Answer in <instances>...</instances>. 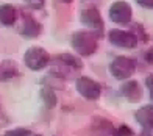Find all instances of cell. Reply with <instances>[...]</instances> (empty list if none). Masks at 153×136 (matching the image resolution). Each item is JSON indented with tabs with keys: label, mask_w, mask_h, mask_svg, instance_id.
I'll use <instances>...</instances> for the list:
<instances>
[{
	"label": "cell",
	"mask_w": 153,
	"mask_h": 136,
	"mask_svg": "<svg viewBox=\"0 0 153 136\" xmlns=\"http://www.w3.org/2000/svg\"><path fill=\"white\" fill-rule=\"evenodd\" d=\"M71 44L81 56H89L97 50V39L89 31H75L71 38Z\"/></svg>",
	"instance_id": "1"
},
{
	"label": "cell",
	"mask_w": 153,
	"mask_h": 136,
	"mask_svg": "<svg viewBox=\"0 0 153 136\" xmlns=\"http://www.w3.org/2000/svg\"><path fill=\"white\" fill-rule=\"evenodd\" d=\"M136 71V59L131 56H116L109 64V72L111 75L117 80H125L130 78Z\"/></svg>",
	"instance_id": "2"
},
{
	"label": "cell",
	"mask_w": 153,
	"mask_h": 136,
	"mask_svg": "<svg viewBox=\"0 0 153 136\" xmlns=\"http://www.w3.org/2000/svg\"><path fill=\"white\" fill-rule=\"evenodd\" d=\"M24 61L25 66L30 67L31 71H41L50 63V55L41 47H30L24 55Z\"/></svg>",
	"instance_id": "3"
},
{
	"label": "cell",
	"mask_w": 153,
	"mask_h": 136,
	"mask_svg": "<svg viewBox=\"0 0 153 136\" xmlns=\"http://www.w3.org/2000/svg\"><path fill=\"white\" fill-rule=\"evenodd\" d=\"M133 11H131L130 3H127L125 0H117L109 6V19L116 24H130Z\"/></svg>",
	"instance_id": "4"
},
{
	"label": "cell",
	"mask_w": 153,
	"mask_h": 136,
	"mask_svg": "<svg viewBox=\"0 0 153 136\" xmlns=\"http://www.w3.org/2000/svg\"><path fill=\"white\" fill-rule=\"evenodd\" d=\"M75 86H76V91L80 92V96H83L88 100H97L102 94V86L89 77H80L76 80Z\"/></svg>",
	"instance_id": "5"
},
{
	"label": "cell",
	"mask_w": 153,
	"mask_h": 136,
	"mask_svg": "<svg viewBox=\"0 0 153 136\" xmlns=\"http://www.w3.org/2000/svg\"><path fill=\"white\" fill-rule=\"evenodd\" d=\"M108 39L111 44L116 47H123V49H133L137 44V36L133 31H125V30H109Z\"/></svg>",
	"instance_id": "6"
},
{
	"label": "cell",
	"mask_w": 153,
	"mask_h": 136,
	"mask_svg": "<svg viewBox=\"0 0 153 136\" xmlns=\"http://www.w3.org/2000/svg\"><path fill=\"white\" fill-rule=\"evenodd\" d=\"M81 22L85 24L86 27H89V28H92L95 31H102L103 30V19H102V14L100 11L94 8V6H91V8H85L81 11Z\"/></svg>",
	"instance_id": "7"
},
{
	"label": "cell",
	"mask_w": 153,
	"mask_h": 136,
	"mask_svg": "<svg viewBox=\"0 0 153 136\" xmlns=\"http://www.w3.org/2000/svg\"><path fill=\"white\" fill-rule=\"evenodd\" d=\"M19 31L25 38H38L39 33L42 31V25L38 20H34L30 14L24 13V20H22V25H20Z\"/></svg>",
	"instance_id": "8"
},
{
	"label": "cell",
	"mask_w": 153,
	"mask_h": 136,
	"mask_svg": "<svg viewBox=\"0 0 153 136\" xmlns=\"http://www.w3.org/2000/svg\"><path fill=\"white\" fill-rule=\"evenodd\" d=\"M120 92L128 102H133V103L142 99V89H141V86H139V83L134 80L125 81L120 86Z\"/></svg>",
	"instance_id": "9"
},
{
	"label": "cell",
	"mask_w": 153,
	"mask_h": 136,
	"mask_svg": "<svg viewBox=\"0 0 153 136\" xmlns=\"http://www.w3.org/2000/svg\"><path fill=\"white\" fill-rule=\"evenodd\" d=\"M56 64H59L62 69H66L69 72H75V71H80L83 67V63L80 58H76L71 53H61V55L56 56Z\"/></svg>",
	"instance_id": "10"
},
{
	"label": "cell",
	"mask_w": 153,
	"mask_h": 136,
	"mask_svg": "<svg viewBox=\"0 0 153 136\" xmlns=\"http://www.w3.org/2000/svg\"><path fill=\"white\" fill-rule=\"evenodd\" d=\"M134 116L145 130H153V105H144L136 111Z\"/></svg>",
	"instance_id": "11"
},
{
	"label": "cell",
	"mask_w": 153,
	"mask_h": 136,
	"mask_svg": "<svg viewBox=\"0 0 153 136\" xmlns=\"http://www.w3.org/2000/svg\"><path fill=\"white\" fill-rule=\"evenodd\" d=\"M17 19V10L13 5L5 3L0 6V22L3 25H13Z\"/></svg>",
	"instance_id": "12"
},
{
	"label": "cell",
	"mask_w": 153,
	"mask_h": 136,
	"mask_svg": "<svg viewBox=\"0 0 153 136\" xmlns=\"http://www.w3.org/2000/svg\"><path fill=\"white\" fill-rule=\"evenodd\" d=\"M19 74V69H17V66L14 61H10V59H6L2 63V67H0V80H10L13 77H16Z\"/></svg>",
	"instance_id": "13"
},
{
	"label": "cell",
	"mask_w": 153,
	"mask_h": 136,
	"mask_svg": "<svg viewBox=\"0 0 153 136\" xmlns=\"http://www.w3.org/2000/svg\"><path fill=\"white\" fill-rule=\"evenodd\" d=\"M94 132H97L99 136H111L114 133L111 122H108L106 119H95V122H94Z\"/></svg>",
	"instance_id": "14"
},
{
	"label": "cell",
	"mask_w": 153,
	"mask_h": 136,
	"mask_svg": "<svg viewBox=\"0 0 153 136\" xmlns=\"http://www.w3.org/2000/svg\"><path fill=\"white\" fill-rule=\"evenodd\" d=\"M41 99L44 100V105L48 108V110L56 105V96H55L52 88H47V86L42 88V89H41Z\"/></svg>",
	"instance_id": "15"
},
{
	"label": "cell",
	"mask_w": 153,
	"mask_h": 136,
	"mask_svg": "<svg viewBox=\"0 0 153 136\" xmlns=\"http://www.w3.org/2000/svg\"><path fill=\"white\" fill-rule=\"evenodd\" d=\"M3 136H30V130H27V128H14V130L5 132Z\"/></svg>",
	"instance_id": "16"
},
{
	"label": "cell",
	"mask_w": 153,
	"mask_h": 136,
	"mask_svg": "<svg viewBox=\"0 0 153 136\" xmlns=\"http://www.w3.org/2000/svg\"><path fill=\"white\" fill-rule=\"evenodd\" d=\"M113 136H133V130L127 125H122V127L117 128V130H114Z\"/></svg>",
	"instance_id": "17"
},
{
	"label": "cell",
	"mask_w": 153,
	"mask_h": 136,
	"mask_svg": "<svg viewBox=\"0 0 153 136\" xmlns=\"http://www.w3.org/2000/svg\"><path fill=\"white\" fill-rule=\"evenodd\" d=\"M44 2H45V0H25L27 5L31 6V8H36V10L42 8V6H44Z\"/></svg>",
	"instance_id": "18"
},
{
	"label": "cell",
	"mask_w": 153,
	"mask_h": 136,
	"mask_svg": "<svg viewBox=\"0 0 153 136\" xmlns=\"http://www.w3.org/2000/svg\"><path fill=\"white\" fill-rule=\"evenodd\" d=\"M145 86L149 88V92H150V99L153 100V74L145 77Z\"/></svg>",
	"instance_id": "19"
},
{
	"label": "cell",
	"mask_w": 153,
	"mask_h": 136,
	"mask_svg": "<svg viewBox=\"0 0 153 136\" xmlns=\"http://www.w3.org/2000/svg\"><path fill=\"white\" fill-rule=\"evenodd\" d=\"M144 58H145V61H147V63L153 64V47H150V49H149L147 52H145Z\"/></svg>",
	"instance_id": "20"
},
{
	"label": "cell",
	"mask_w": 153,
	"mask_h": 136,
	"mask_svg": "<svg viewBox=\"0 0 153 136\" xmlns=\"http://www.w3.org/2000/svg\"><path fill=\"white\" fill-rule=\"evenodd\" d=\"M136 2L144 8H153V0H136Z\"/></svg>",
	"instance_id": "21"
},
{
	"label": "cell",
	"mask_w": 153,
	"mask_h": 136,
	"mask_svg": "<svg viewBox=\"0 0 153 136\" xmlns=\"http://www.w3.org/2000/svg\"><path fill=\"white\" fill-rule=\"evenodd\" d=\"M139 136H153V135H152L149 130H144V132H142L141 135H139Z\"/></svg>",
	"instance_id": "22"
},
{
	"label": "cell",
	"mask_w": 153,
	"mask_h": 136,
	"mask_svg": "<svg viewBox=\"0 0 153 136\" xmlns=\"http://www.w3.org/2000/svg\"><path fill=\"white\" fill-rule=\"evenodd\" d=\"M59 2H61V3H72L74 0H59Z\"/></svg>",
	"instance_id": "23"
},
{
	"label": "cell",
	"mask_w": 153,
	"mask_h": 136,
	"mask_svg": "<svg viewBox=\"0 0 153 136\" xmlns=\"http://www.w3.org/2000/svg\"><path fill=\"white\" fill-rule=\"evenodd\" d=\"M36 136H39V135H36Z\"/></svg>",
	"instance_id": "24"
}]
</instances>
